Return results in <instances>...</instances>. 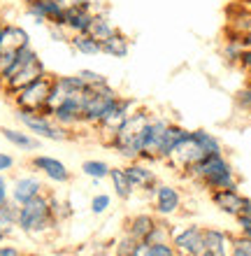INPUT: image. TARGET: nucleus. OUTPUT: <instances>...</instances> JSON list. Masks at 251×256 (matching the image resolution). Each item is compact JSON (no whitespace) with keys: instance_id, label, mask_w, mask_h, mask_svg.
I'll use <instances>...</instances> for the list:
<instances>
[{"instance_id":"1","label":"nucleus","mask_w":251,"mask_h":256,"mask_svg":"<svg viewBox=\"0 0 251 256\" xmlns=\"http://www.w3.org/2000/svg\"><path fill=\"white\" fill-rule=\"evenodd\" d=\"M149 112L147 110H133L128 119L114 130L109 147L116 149L119 154L128 156V158H137L142 154V147L147 142V130H149Z\"/></svg>"},{"instance_id":"2","label":"nucleus","mask_w":251,"mask_h":256,"mask_svg":"<svg viewBox=\"0 0 251 256\" xmlns=\"http://www.w3.org/2000/svg\"><path fill=\"white\" fill-rule=\"evenodd\" d=\"M42 74H47V68L42 63V58L37 56L33 47H23L19 49V56H16V63H14L12 74L7 77V82L2 84V91L5 96L12 98L16 91H21L23 86L33 84L35 80H40Z\"/></svg>"},{"instance_id":"3","label":"nucleus","mask_w":251,"mask_h":256,"mask_svg":"<svg viewBox=\"0 0 251 256\" xmlns=\"http://www.w3.org/2000/svg\"><path fill=\"white\" fill-rule=\"evenodd\" d=\"M191 175L203 180L210 189H235V175H233L231 163L226 161L221 154L205 156L200 163L191 168Z\"/></svg>"},{"instance_id":"4","label":"nucleus","mask_w":251,"mask_h":256,"mask_svg":"<svg viewBox=\"0 0 251 256\" xmlns=\"http://www.w3.org/2000/svg\"><path fill=\"white\" fill-rule=\"evenodd\" d=\"M116 98L119 94L109 86V82L100 86H88L82 105V126H98L102 116L109 112V108L116 102Z\"/></svg>"},{"instance_id":"5","label":"nucleus","mask_w":251,"mask_h":256,"mask_svg":"<svg viewBox=\"0 0 251 256\" xmlns=\"http://www.w3.org/2000/svg\"><path fill=\"white\" fill-rule=\"evenodd\" d=\"M51 84H54V74H42L40 80H35L33 84H28L12 96L14 108L23 110V112H44L49 94H51Z\"/></svg>"},{"instance_id":"6","label":"nucleus","mask_w":251,"mask_h":256,"mask_svg":"<svg viewBox=\"0 0 251 256\" xmlns=\"http://www.w3.org/2000/svg\"><path fill=\"white\" fill-rule=\"evenodd\" d=\"M16 122L26 128L28 133H33L35 138H42V140H51V142H61L70 138L68 128L58 126V124L51 119L44 112H23V110H16Z\"/></svg>"},{"instance_id":"7","label":"nucleus","mask_w":251,"mask_h":256,"mask_svg":"<svg viewBox=\"0 0 251 256\" xmlns=\"http://www.w3.org/2000/svg\"><path fill=\"white\" fill-rule=\"evenodd\" d=\"M54 222V214H51V205H49V198L44 196H35L33 200L19 205V228L23 233H40Z\"/></svg>"},{"instance_id":"8","label":"nucleus","mask_w":251,"mask_h":256,"mask_svg":"<svg viewBox=\"0 0 251 256\" xmlns=\"http://www.w3.org/2000/svg\"><path fill=\"white\" fill-rule=\"evenodd\" d=\"M205 156H210V154H205V149L200 147V142L193 138V133H189L175 149H172V152H170L168 158H172V163H175L177 168L191 170L196 163L203 161Z\"/></svg>"},{"instance_id":"9","label":"nucleus","mask_w":251,"mask_h":256,"mask_svg":"<svg viewBox=\"0 0 251 256\" xmlns=\"http://www.w3.org/2000/svg\"><path fill=\"white\" fill-rule=\"evenodd\" d=\"M249 30H251V10L235 0V2H231V5L226 7L224 35H231V38H242V40H245Z\"/></svg>"},{"instance_id":"10","label":"nucleus","mask_w":251,"mask_h":256,"mask_svg":"<svg viewBox=\"0 0 251 256\" xmlns=\"http://www.w3.org/2000/svg\"><path fill=\"white\" fill-rule=\"evenodd\" d=\"M133 105L135 102L130 100V98H116V102L109 108V112L105 116H102V122L98 124V128H100L102 133H107L109 135V140H112V135H114V130L119 126H121L126 119H128V114L133 112ZM109 140H107V144H109Z\"/></svg>"},{"instance_id":"11","label":"nucleus","mask_w":251,"mask_h":256,"mask_svg":"<svg viewBox=\"0 0 251 256\" xmlns=\"http://www.w3.org/2000/svg\"><path fill=\"white\" fill-rule=\"evenodd\" d=\"M165 128H168V122L161 119V116H151L149 119V130H147V142L142 147L144 158H161V147H163V135Z\"/></svg>"},{"instance_id":"12","label":"nucleus","mask_w":251,"mask_h":256,"mask_svg":"<svg viewBox=\"0 0 251 256\" xmlns=\"http://www.w3.org/2000/svg\"><path fill=\"white\" fill-rule=\"evenodd\" d=\"M23 47H30V35L26 28L16 24H2L0 28V52H19Z\"/></svg>"},{"instance_id":"13","label":"nucleus","mask_w":251,"mask_h":256,"mask_svg":"<svg viewBox=\"0 0 251 256\" xmlns=\"http://www.w3.org/2000/svg\"><path fill=\"white\" fill-rule=\"evenodd\" d=\"M175 250H179L184 256H200L205 252L203 244V228L198 226H189L182 233L175 236Z\"/></svg>"},{"instance_id":"14","label":"nucleus","mask_w":251,"mask_h":256,"mask_svg":"<svg viewBox=\"0 0 251 256\" xmlns=\"http://www.w3.org/2000/svg\"><path fill=\"white\" fill-rule=\"evenodd\" d=\"M212 200H214V205L219 210H224L226 214H231V216H240L247 205V198L240 196L235 189H217L212 194Z\"/></svg>"},{"instance_id":"15","label":"nucleus","mask_w":251,"mask_h":256,"mask_svg":"<svg viewBox=\"0 0 251 256\" xmlns=\"http://www.w3.org/2000/svg\"><path fill=\"white\" fill-rule=\"evenodd\" d=\"M33 168L42 170V172H44L49 180H54V182H68L70 180V170L65 168L58 158H51V156H35Z\"/></svg>"},{"instance_id":"16","label":"nucleus","mask_w":251,"mask_h":256,"mask_svg":"<svg viewBox=\"0 0 251 256\" xmlns=\"http://www.w3.org/2000/svg\"><path fill=\"white\" fill-rule=\"evenodd\" d=\"M128 49H130L128 38H126L119 28L109 35L107 40L100 42V54L112 56V58H126V56H128Z\"/></svg>"},{"instance_id":"17","label":"nucleus","mask_w":251,"mask_h":256,"mask_svg":"<svg viewBox=\"0 0 251 256\" xmlns=\"http://www.w3.org/2000/svg\"><path fill=\"white\" fill-rule=\"evenodd\" d=\"M40 194H42V184L35 177H21V180H16V184H14V189H12V198L16 205H23V202L33 200L35 196H40Z\"/></svg>"},{"instance_id":"18","label":"nucleus","mask_w":251,"mask_h":256,"mask_svg":"<svg viewBox=\"0 0 251 256\" xmlns=\"http://www.w3.org/2000/svg\"><path fill=\"white\" fill-rule=\"evenodd\" d=\"M0 133L9 144H14L16 149H23V152H35L40 149V140L35 138L33 133H23L19 128H0Z\"/></svg>"},{"instance_id":"19","label":"nucleus","mask_w":251,"mask_h":256,"mask_svg":"<svg viewBox=\"0 0 251 256\" xmlns=\"http://www.w3.org/2000/svg\"><path fill=\"white\" fill-rule=\"evenodd\" d=\"M116 30V26L109 21V16L105 12H93V19H91V26H88L86 33L93 38V40L102 42V40H107L109 35Z\"/></svg>"},{"instance_id":"20","label":"nucleus","mask_w":251,"mask_h":256,"mask_svg":"<svg viewBox=\"0 0 251 256\" xmlns=\"http://www.w3.org/2000/svg\"><path fill=\"white\" fill-rule=\"evenodd\" d=\"M245 40L242 38H231V35H224V44H221V58H224L228 66H238L242 54H245Z\"/></svg>"},{"instance_id":"21","label":"nucleus","mask_w":251,"mask_h":256,"mask_svg":"<svg viewBox=\"0 0 251 256\" xmlns=\"http://www.w3.org/2000/svg\"><path fill=\"white\" fill-rule=\"evenodd\" d=\"M203 244L205 250L212 252V254L217 256H228V238H226V233H221V230H214V228H205L203 230Z\"/></svg>"},{"instance_id":"22","label":"nucleus","mask_w":251,"mask_h":256,"mask_svg":"<svg viewBox=\"0 0 251 256\" xmlns=\"http://www.w3.org/2000/svg\"><path fill=\"white\" fill-rule=\"evenodd\" d=\"M93 19V10H75V12H65V28L70 35L86 33Z\"/></svg>"},{"instance_id":"23","label":"nucleus","mask_w":251,"mask_h":256,"mask_svg":"<svg viewBox=\"0 0 251 256\" xmlns=\"http://www.w3.org/2000/svg\"><path fill=\"white\" fill-rule=\"evenodd\" d=\"M179 208V194L172 186H158L156 189V210L161 214H172Z\"/></svg>"},{"instance_id":"24","label":"nucleus","mask_w":251,"mask_h":256,"mask_svg":"<svg viewBox=\"0 0 251 256\" xmlns=\"http://www.w3.org/2000/svg\"><path fill=\"white\" fill-rule=\"evenodd\" d=\"M70 47L75 49L77 54H82V56H95V54H100V42L93 40L88 33H75V35H70V42H68Z\"/></svg>"},{"instance_id":"25","label":"nucleus","mask_w":251,"mask_h":256,"mask_svg":"<svg viewBox=\"0 0 251 256\" xmlns=\"http://www.w3.org/2000/svg\"><path fill=\"white\" fill-rule=\"evenodd\" d=\"M19 226V205L16 202H5L0 208V236L7 238Z\"/></svg>"},{"instance_id":"26","label":"nucleus","mask_w":251,"mask_h":256,"mask_svg":"<svg viewBox=\"0 0 251 256\" xmlns=\"http://www.w3.org/2000/svg\"><path fill=\"white\" fill-rule=\"evenodd\" d=\"M189 133H191V130H186V128H182V126H177V124H168L165 135H163V147H161V158H168L170 152H172V149H175Z\"/></svg>"},{"instance_id":"27","label":"nucleus","mask_w":251,"mask_h":256,"mask_svg":"<svg viewBox=\"0 0 251 256\" xmlns=\"http://www.w3.org/2000/svg\"><path fill=\"white\" fill-rule=\"evenodd\" d=\"M126 175H128V180H130V184H133V189L135 186H142V189H149V186H154V172L151 170H147L144 166H128L126 168Z\"/></svg>"},{"instance_id":"28","label":"nucleus","mask_w":251,"mask_h":256,"mask_svg":"<svg viewBox=\"0 0 251 256\" xmlns=\"http://www.w3.org/2000/svg\"><path fill=\"white\" fill-rule=\"evenodd\" d=\"M156 224H154V219H151L149 214H140L135 216L133 222H130V238L135 240V242H144L147 240V236L151 233V228H154Z\"/></svg>"},{"instance_id":"29","label":"nucleus","mask_w":251,"mask_h":256,"mask_svg":"<svg viewBox=\"0 0 251 256\" xmlns=\"http://www.w3.org/2000/svg\"><path fill=\"white\" fill-rule=\"evenodd\" d=\"M109 177L114 182V189H116V196L119 198H128L133 194V184H130L126 170H119V168H109Z\"/></svg>"},{"instance_id":"30","label":"nucleus","mask_w":251,"mask_h":256,"mask_svg":"<svg viewBox=\"0 0 251 256\" xmlns=\"http://www.w3.org/2000/svg\"><path fill=\"white\" fill-rule=\"evenodd\" d=\"M193 138L200 142V147L205 149V154H221V142L207 130H191Z\"/></svg>"},{"instance_id":"31","label":"nucleus","mask_w":251,"mask_h":256,"mask_svg":"<svg viewBox=\"0 0 251 256\" xmlns=\"http://www.w3.org/2000/svg\"><path fill=\"white\" fill-rule=\"evenodd\" d=\"M82 170H84V175L93 177V180H102V177L109 175V166L102 161H86L82 166Z\"/></svg>"},{"instance_id":"32","label":"nucleus","mask_w":251,"mask_h":256,"mask_svg":"<svg viewBox=\"0 0 251 256\" xmlns=\"http://www.w3.org/2000/svg\"><path fill=\"white\" fill-rule=\"evenodd\" d=\"M235 105H238L242 112L251 114V77H249V82H247L245 86L235 94Z\"/></svg>"},{"instance_id":"33","label":"nucleus","mask_w":251,"mask_h":256,"mask_svg":"<svg viewBox=\"0 0 251 256\" xmlns=\"http://www.w3.org/2000/svg\"><path fill=\"white\" fill-rule=\"evenodd\" d=\"M79 80L86 84V86H100V84H107V77L102 72H95V70H88V68H84V70H79Z\"/></svg>"},{"instance_id":"34","label":"nucleus","mask_w":251,"mask_h":256,"mask_svg":"<svg viewBox=\"0 0 251 256\" xmlns=\"http://www.w3.org/2000/svg\"><path fill=\"white\" fill-rule=\"evenodd\" d=\"M63 12H75V10H93V0H56Z\"/></svg>"},{"instance_id":"35","label":"nucleus","mask_w":251,"mask_h":256,"mask_svg":"<svg viewBox=\"0 0 251 256\" xmlns=\"http://www.w3.org/2000/svg\"><path fill=\"white\" fill-rule=\"evenodd\" d=\"M49 38L54 42H70V33H68V28L65 26H49Z\"/></svg>"},{"instance_id":"36","label":"nucleus","mask_w":251,"mask_h":256,"mask_svg":"<svg viewBox=\"0 0 251 256\" xmlns=\"http://www.w3.org/2000/svg\"><path fill=\"white\" fill-rule=\"evenodd\" d=\"M107 208H109V196H105V194L95 196L93 200H91V210H93L95 214H102Z\"/></svg>"},{"instance_id":"37","label":"nucleus","mask_w":251,"mask_h":256,"mask_svg":"<svg viewBox=\"0 0 251 256\" xmlns=\"http://www.w3.org/2000/svg\"><path fill=\"white\" fill-rule=\"evenodd\" d=\"M149 252L151 256H175V250L165 242H156V244H149Z\"/></svg>"},{"instance_id":"38","label":"nucleus","mask_w":251,"mask_h":256,"mask_svg":"<svg viewBox=\"0 0 251 256\" xmlns=\"http://www.w3.org/2000/svg\"><path fill=\"white\" fill-rule=\"evenodd\" d=\"M233 250H238V252H242L245 256H251V238H247V236H240L235 242H233Z\"/></svg>"},{"instance_id":"39","label":"nucleus","mask_w":251,"mask_h":256,"mask_svg":"<svg viewBox=\"0 0 251 256\" xmlns=\"http://www.w3.org/2000/svg\"><path fill=\"white\" fill-rule=\"evenodd\" d=\"M238 68H242V70L251 77V49H245V54H242V58H240Z\"/></svg>"},{"instance_id":"40","label":"nucleus","mask_w":251,"mask_h":256,"mask_svg":"<svg viewBox=\"0 0 251 256\" xmlns=\"http://www.w3.org/2000/svg\"><path fill=\"white\" fill-rule=\"evenodd\" d=\"M14 166V158L9 154H2L0 152V172H5V170H9Z\"/></svg>"},{"instance_id":"41","label":"nucleus","mask_w":251,"mask_h":256,"mask_svg":"<svg viewBox=\"0 0 251 256\" xmlns=\"http://www.w3.org/2000/svg\"><path fill=\"white\" fill-rule=\"evenodd\" d=\"M240 222V228H242V236L251 238V219H247V216H238Z\"/></svg>"},{"instance_id":"42","label":"nucleus","mask_w":251,"mask_h":256,"mask_svg":"<svg viewBox=\"0 0 251 256\" xmlns=\"http://www.w3.org/2000/svg\"><path fill=\"white\" fill-rule=\"evenodd\" d=\"M133 256H151L149 244H147V242H137L135 250H133Z\"/></svg>"},{"instance_id":"43","label":"nucleus","mask_w":251,"mask_h":256,"mask_svg":"<svg viewBox=\"0 0 251 256\" xmlns=\"http://www.w3.org/2000/svg\"><path fill=\"white\" fill-rule=\"evenodd\" d=\"M7 202V182H5V177L0 175V208Z\"/></svg>"},{"instance_id":"44","label":"nucleus","mask_w":251,"mask_h":256,"mask_svg":"<svg viewBox=\"0 0 251 256\" xmlns=\"http://www.w3.org/2000/svg\"><path fill=\"white\" fill-rule=\"evenodd\" d=\"M0 256H21L16 247H0Z\"/></svg>"},{"instance_id":"45","label":"nucleus","mask_w":251,"mask_h":256,"mask_svg":"<svg viewBox=\"0 0 251 256\" xmlns=\"http://www.w3.org/2000/svg\"><path fill=\"white\" fill-rule=\"evenodd\" d=\"M240 216H247V219H251V200L247 198V205H245V210H242V214Z\"/></svg>"},{"instance_id":"46","label":"nucleus","mask_w":251,"mask_h":256,"mask_svg":"<svg viewBox=\"0 0 251 256\" xmlns=\"http://www.w3.org/2000/svg\"><path fill=\"white\" fill-rule=\"evenodd\" d=\"M245 44H247V49H251V30L247 33V38H245Z\"/></svg>"},{"instance_id":"47","label":"nucleus","mask_w":251,"mask_h":256,"mask_svg":"<svg viewBox=\"0 0 251 256\" xmlns=\"http://www.w3.org/2000/svg\"><path fill=\"white\" fill-rule=\"evenodd\" d=\"M238 2H242L245 7H249V10H251V0H238Z\"/></svg>"},{"instance_id":"48","label":"nucleus","mask_w":251,"mask_h":256,"mask_svg":"<svg viewBox=\"0 0 251 256\" xmlns=\"http://www.w3.org/2000/svg\"><path fill=\"white\" fill-rule=\"evenodd\" d=\"M231 256H245V254H242V252H238V250H233V252H231Z\"/></svg>"},{"instance_id":"49","label":"nucleus","mask_w":251,"mask_h":256,"mask_svg":"<svg viewBox=\"0 0 251 256\" xmlns=\"http://www.w3.org/2000/svg\"><path fill=\"white\" fill-rule=\"evenodd\" d=\"M200 256H217V254H212V252H207V250H205V252H203V254H200Z\"/></svg>"},{"instance_id":"50","label":"nucleus","mask_w":251,"mask_h":256,"mask_svg":"<svg viewBox=\"0 0 251 256\" xmlns=\"http://www.w3.org/2000/svg\"><path fill=\"white\" fill-rule=\"evenodd\" d=\"M23 2H35V0H23Z\"/></svg>"},{"instance_id":"51","label":"nucleus","mask_w":251,"mask_h":256,"mask_svg":"<svg viewBox=\"0 0 251 256\" xmlns=\"http://www.w3.org/2000/svg\"><path fill=\"white\" fill-rule=\"evenodd\" d=\"M2 24H5V21H2V19H0V28H2Z\"/></svg>"},{"instance_id":"52","label":"nucleus","mask_w":251,"mask_h":256,"mask_svg":"<svg viewBox=\"0 0 251 256\" xmlns=\"http://www.w3.org/2000/svg\"><path fill=\"white\" fill-rule=\"evenodd\" d=\"M26 256H40V254H26Z\"/></svg>"},{"instance_id":"53","label":"nucleus","mask_w":251,"mask_h":256,"mask_svg":"<svg viewBox=\"0 0 251 256\" xmlns=\"http://www.w3.org/2000/svg\"><path fill=\"white\" fill-rule=\"evenodd\" d=\"M0 240H2V236H0Z\"/></svg>"}]
</instances>
